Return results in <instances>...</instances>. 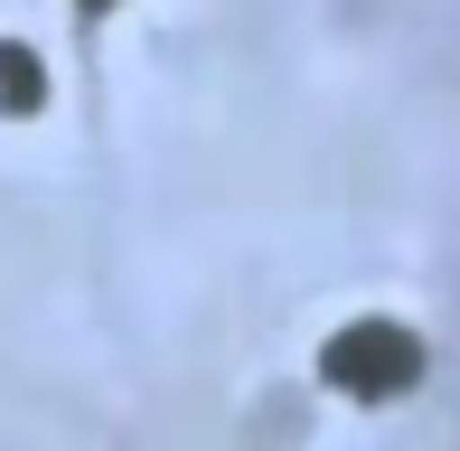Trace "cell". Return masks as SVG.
Returning a JSON list of instances; mask_svg holds the SVG:
<instances>
[{
    "mask_svg": "<svg viewBox=\"0 0 460 451\" xmlns=\"http://www.w3.org/2000/svg\"><path fill=\"white\" fill-rule=\"evenodd\" d=\"M48 104V75H38L29 48H0V113H38Z\"/></svg>",
    "mask_w": 460,
    "mask_h": 451,
    "instance_id": "2",
    "label": "cell"
},
{
    "mask_svg": "<svg viewBox=\"0 0 460 451\" xmlns=\"http://www.w3.org/2000/svg\"><path fill=\"white\" fill-rule=\"evenodd\" d=\"M320 376L339 385V395H358V404H394V395H413V376H423V339H413L404 320L367 311V320H348V330L320 339Z\"/></svg>",
    "mask_w": 460,
    "mask_h": 451,
    "instance_id": "1",
    "label": "cell"
},
{
    "mask_svg": "<svg viewBox=\"0 0 460 451\" xmlns=\"http://www.w3.org/2000/svg\"><path fill=\"white\" fill-rule=\"evenodd\" d=\"M75 10H85V19H103V10H122V0H75Z\"/></svg>",
    "mask_w": 460,
    "mask_h": 451,
    "instance_id": "3",
    "label": "cell"
}]
</instances>
